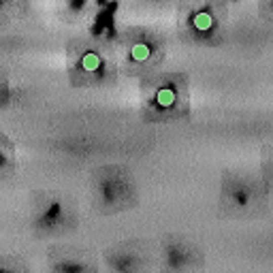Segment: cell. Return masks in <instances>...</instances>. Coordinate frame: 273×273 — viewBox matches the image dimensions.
<instances>
[{
    "label": "cell",
    "instance_id": "6da1fadb",
    "mask_svg": "<svg viewBox=\"0 0 273 273\" xmlns=\"http://www.w3.org/2000/svg\"><path fill=\"white\" fill-rule=\"evenodd\" d=\"M192 26H194L199 32H207V30L214 26V17H211V13L209 11H197L194 13V17H192Z\"/></svg>",
    "mask_w": 273,
    "mask_h": 273
},
{
    "label": "cell",
    "instance_id": "7a4b0ae2",
    "mask_svg": "<svg viewBox=\"0 0 273 273\" xmlns=\"http://www.w3.org/2000/svg\"><path fill=\"white\" fill-rule=\"evenodd\" d=\"M82 66H84V70H88V73H94V70L100 66V58L94 52H88L82 58Z\"/></svg>",
    "mask_w": 273,
    "mask_h": 273
},
{
    "label": "cell",
    "instance_id": "3957f363",
    "mask_svg": "<svg viewBox=\"0 0 273 273\" xmlns=\"http://www.w3.org/2000/svg\"><path fill=\"white\" fill-rule=\"evenodd\" d=\"M133 58L137 60V62H141V60H147L149 58V47L145 43H137L133 47Z\"/></svg>",
    "mask_w": 273,
    "mask_h": 273
},
{
    "label": "cell",
    "instance_id": "277c9868",
    "mask_svg": "<svg viewBox=\"0 0 273 273\" xmlns=\"http://www.w3.org/2000/svg\"><path fill=\"white\" fill-rule=\"evenodd\" d=\"M173 100H175V96H173V92H171V90L163 88V90H160V92H158V103L163 105V107L173 105Z\"/></svg>",
    "mask_w": 273,
    "mask_h": 273
},
{
    "label": "cell",
    "instance_id": "5b68a950",
    "mask_svg": "<svg viewBox=\"0 0 273 273\" xmlns=\"http://www.w3.org/2000/svg\"><path fill=\"white\" fill-rule=\"evenodd\" d=\"M3 273H9V271H3Z\"/></svg>",
    "mask_w": 273,
    "mask_h": 273
}]
</instances>
